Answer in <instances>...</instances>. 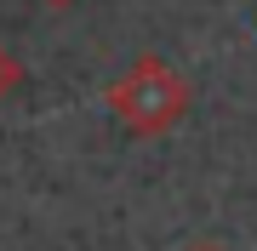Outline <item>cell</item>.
Wrapping results in <instances>:
<instances>
[{"instance_id": "obj_1", "label": "cell", "mask_w": 257, "mask_h": 251, "mask_svg": "<svg viewBox=\"0 0 257 251\" xmlns=\"http://www.w3.org/2000/svg\"><path fill=\"white\" fill-rule=\"evenodd\" d=\"M103 103H109L120 114V126H132L138 137H160V131H172L189 114V80L177 75L166 57L143 52V57H132V63L109 80Z\"/></svg>"}, {"instance_id": "obj_2", "label": "cell", "mask_w": 257, "mask_h": 251, "mask_svg": "<svg viewBox=\"0 0 257 251\" xmlns=\"http://www.w3.org/2000/svg\"><path fill=\"white\" fill-rule=\"evenodd\" d=\"M18 86H23V63H18V52L0 40V97H12Z\"/></svg>"}, {"instance_id": "obj_3", "label": "cell", "mask_w": 257, "mask_h": 251, "mask_svg": "<svg viewBox=\"0 0 257 251\" xmlns=\"http://www.w3.org/2000/svg\"><path fill=\"white\" fill-rule=\"evenodd\" d=\"M183 251H223L217 240H194V245H183Z\"/></svg>"}, {"instance_id": "obj_4", "label": "cell", "mask_w": 257, "mask_h": 251, "mask_svg": "<svg viewBox=\"0 0 257 251\" xmlns=\"http://www.w3.org/2000/svg\"><path fill=\"white\" fill-rule=\"evenodd\" d=\"M46 6H57V12H63V6H74V0H46Z\"/></svg>"}]
</instances>
